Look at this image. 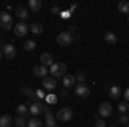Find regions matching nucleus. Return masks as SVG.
I'll list each match as a JSON object with an SVG mask.
<instances>
[{
  "instance_id": "nucleus-1",
  "label": "nucleus",
  "mask_w": 129,
  "mask_h": 127,
  "mask_svg": "<svg viewBox=\"0 0 129 127\" xmlns=\"http://www.w3.org/2000/svg\"><path fill=\"white\" fill-rule=\"evenodd\" d=\"M48 70H50V74H52V77H55V79H57V77H64L66 72H67V64H64V62L53 64Z\"/></svg>"
},
{
  "instance_id": "nucleus-2",
  "label": "nucleus",
  "mask_w": 129,
  "mask_h": 127,
  "mask_svg": "<svg viewBox=\"0 0 129 127\" xmlns=\"http://www.w3.org/2000/svg\"><path fill=\"white\" fill-rule=\"evenodd\" d=\"M47 110H48V107H45L41 101H31V105H29L31 117H38V115H41V113H45Z\"/></svg>"
},
{
  "instance_id": "nucleus-3",
  "label": "nucleus",
  "mask_w": 129,
  "mask_h": 127,
  "mask_svg": "<svg viewBox=\"0 0 129 127\" xmlns=\"http://www.w3.org/2000/svg\"><path fill=\"white\" fill-rule=\"evenodd\" d=\"M72 117H74V112H72L69 107H64L57 112V120H59V122H71Z\"/></svg>"
},
{
  "instance_id": "nucleus-4",
  "label": "nucleus",
  "mask_w": 129,
  "mask_h": 127,
  "mask_svg": "<svg viewBox=\"0 0 129 127\" xmlns=\"http://www.w3.org/2000/svg\"><path fill=\"white\" fill-rule=\"evenodd\" d=\"M74 41V34H71L69 31H62L59 33V36H57V43H59L60 47H67Z\"/></svg>"
},
{
  "instance_id": "nucleus-5",
  "label": "nucleus",
  "mask_w": 129,
  "mask_h": 127,
  "mask_svg": "<svg viewBox=\"0 0 129 127\" xmlns=\"http://www.w3.org/2000/svg\"><path fill=\"white\" fill-rule=\"evenodd\" d=\"M0 28L4 31L12 29V17H10V14H7V12L0 14Z\"/></svg>"
},
{
  "instance_id": "nucleus-6",
  "label": "nucleus",
  "mask_w": 129,
  "mask_h": 127,
  "mask_svg": "<svg viewBox=\"0 0 129 127\" xmlns=\"http://www.w3.org/2000/svg\"><path fill=\"white\" fill-rule=\"evenodd\" d=\"M110 115H112V105H110L109 101H103L98 107V117L105 118V117H110Z\"/></svg>"
},
{
  "instance_id": "nucleus-7",
  "label": "nucleus",
  "mask_w": 129,
  "mask_h": 127,
  "mask_svg": "<svg viewBox=\"0 0 129 127\" xmlns=\"http://www.w3.org/2000/svg\"><path fill=\"white\" fill-rule=\"evenodd\" d=\"M28 31H29V26H28L26 22H17V24L14 26V34H16V36H26Z\"/></svg>"
},
{
  "instance_id": "nucleus-8",
  "label": "nucleus",
  "mask_w": 129,
  "mask_h": 127,
  "mask_svg": "<svg viewBox=\"0 0 129 127\" xmlns=\"http://www.w3.org/2000/svg\"><path fill=\"white\" fill-rule=\"evenodd\" d=\"M33 74L36 76V77H41V79H45V77H48V74H50V70L48 67H45V65H36V67H33Z\"/></svg>"
},
{
  "instance_id": "nucleus-9",
  "label": "nucleus",
  "mask_w": 129,
  "mask_h": 127,
  "mask_svg": "<svg viewBox=\"0 0 129 127\" xmlns=\"http://www.w3.org/2000/svg\"><path fill=\"white\" fill-rule=\"evenodd\" d=\"M74 93H76V96H79V98H88L89 96V88L86 84H76Z\"/></svg>"
},
{
  "instance_id": "nucleus-10",
  "label": "nucleus",
  "mask_w": 129,
  "mask_h": 127,
  "mask_svg": "<svg viewBox=\"0 0 129 127\" xmlns=\"http://www.w3.org/2000/svg\"><path fill=\"white\" fill-rule=\"evenodd\" d=\"M2 52H4V57H5V59H14V57H16V47H14L12 43H5L4 48H2Z\"/></svg>"
},
{
  "instance_id": "nucleus-11",
  "label": "nucleus",
  "mask_w": 129,
  "mask_h": 127,
  "mask_svg": "<svg viewBox=\"0 0 129 127\" xmlns=\"http://www.w3.org/2000/svg\"><path fill=\"white\" fill-rule=\"evenodd\" d=\"M40 62H41V65H45V67H48V69L55 64V62H53V55H52V53H47V52H45V53H41Z\"/></svg>"
},
{
  "instance_id": "nucleus-12",
  "label": "nucleus",
  "mask_w": 129,
  "mask_h": 127,
  "mask_svg": "<svg viewBox=\"0 0 129 127\" xmlns=\"http://www.w3.org/2000/svg\"><path fill=\"white\" fill-rule=\"evenodd\" d=\"M55 88H57V81H55V77H45L43 79V89H47V91H55Z\"/></svg>"
},
{
  "instance_id": "nucleus-13",
  "label": "nucleus",
  "mask_w": 129,
  "mask_h": 127,
  "mask_svg": "<svg viewBox=\"0 0 129 127\" xmlns=\"http://www.w3.org/2000/svg\"><path fill=\"white\" fill-rule=\"evenodd\" d=\"M16 16H17L19 22H26V19L29 17V10L24 9V7H17L16 9Z\"/></svg>"
},
{
  "instance_id": "nucleus-14",
  "label": "nucleus",
  "mask_w": 129,
  "mask_h": 127,
  "mask_svg": "<svg viewBox=\"0 0 129 127\" xmlns=\"http://www.w3.org/2000/svg\"><path fill=\"white\" fill-rule=\"evenodd\" d=\"M74 82H76V77H74V76H69V74H66V76L62 77V86H64L66 89L72 88V86H74Z\"/></svg>"
},
{
  "instance_id": "nucleus-15",
  "label": "nucleus",
  "mask_w": 129,
  "mask_h": 127,
  "mask_svg": "<svg viewBox=\"0 0 129 127\" xmlns=\"http://www.w3.org/2000/svg\"><path fill=\"white\" fill-rule=\"evenodd\" d=\"M122 88L120 86H110V89H109V95H110V98H114V100H117V98H120L122 96Z\"/></svg>"
},
{
  "instance_id": "nucleus-16",
  "label": "nucleus",
  "mask_w": 129,
  "mask_h": 127,
  "mask_svg": "<svg viewBox=\"0 0 129 127\" xmlns=\"http://www.w3.org/2000/svg\"><path fill=\"white\" fill-rule=\"evenodd\" d=\"M45 118H47V127H57V122H55V117H53V113L47 110L45 112Z\"/></svg>"
},
{
  "instance_id": "nucleus-17",
  "label": "nucleus",
  "mask_w": 129,
  "mask_h": 127,
  "mask_svg": "<svg viewBox=\"0 0 129 127\" xmlns=\"http://www.w3.org/2000/svg\"><path fill=\"white\" fill-rule=\"evenodd\" d=\"M14 124V120L10 118V115H0V127H10Z\"/></svg>"
},
{
  "instance_id": "nucleus-18",
  "label": "nucleus",
  "mask_w": 129,
  "mask_h": 127,
  "mask_svg": "<svg viewBox=\"0 0 129 127\" xmlns=\"http://www.w3.org/2000/svg\"><path fill=\"white\" fill-rule=\"evenodd\" d=\"M105 41H107L109 45H115V43H117V34H115V33H112V31L105 33Z\"/></svg>"
},
{
  "instance_id": "nucleus-19",
  "label": "nucleus",
  "mask_w": 129,
  "mask_h": 127,
  "mask_svg": "<svg viewBox=\"0 0 129 127\" xmlns=\"http://www.w3.org/2000/svg\"><path fill=\"white\" fill-rule=\"evenodd\" d=\"M14 124H16V127H28V120H26V117L17 115V117L14 118Z\"/></svg>"
},
{
  "instance_id": "nucleus-20",
  "label": "nucleus",
  "mask_w": 129,
  "mask_h": 127,
  "mask_svg": "<svg viewBox=\"0 0 129 127\" xmlns=\"http://www.w3.org/2000/svg\"><path fill=\"white\" fill-rule=\"evenodd\" d=\"M119 10L122 12V14H127L129 16V0H122V2H119Z\"/></svg>"
},
{
  "instance_id": "nucleus-21",
  "label": "nucleus",
  "mask_w": 129,
  "mask_h": 127,
  "mask_svg": "<svg viewBox=\"0 0 129 127\" xmlns=\"http://www.w3.org/2000/svg\"><path fill=\"white\" fill-rule=\"evenodd\" d=\"M28 7H29V10L36 12V10H40V9H41V2H40V0H29Z\"/></svg>"
},
{
  "instance_id": "nucleus-22",
  "label": "nucleus",
  "mask_w": 129,
  "mask_h": 127,
  "mask_svg": "<svg viewBox=\"0 0 129 127\" xmlns=\"http://www.w3.org/2000/svg\"><path fill=\"white\" fill-rule=\"evenodd\" d=\"M29 31L33 33V34H41V33H43V26L38 24V22H35V24L29 26Z\"/></svg>"
},
{
  "instance_id": "nucleus-23",
  "label": "nucleus",
  "mask_w": 129,
  "mask_h": 127,
  "mask_svg": "<svg viewBox=\"0 0 129 127\" xmlns=\"http://www.w3.org/2000/svg\"><path fill=\"white\" fill-rule=\"evenodd\" d=\"M16 112H17V115H21V117H26V113L29 112V107H26V105H17Z\"/></svg>"
},
{
  "instance_id": "nucleus-24",
  "label": "nucleus",
  "mask_w": 129,
  "mask_h": 127,
  "mask_svg": "<svg viewBox=\"0 0 129 127\" xmlns=\"http://www.w3.org/2000/svg\"><path fill=\"white\" fill-rule=\"evenodd\" d=\"M74 77H76V82H78V84H84V82H86V74L81 72V70L74 74Z\"/></svg>"
},
{
  "instance_id": "nucleus-25",
  "label": "nucleus",
  "mask_w": 129,
  "mask_h": 127,
  "mask_svg": "<svg viewBox=\"0 0 129 127\" xmlns=\"http://www.w3.org/2000/svg\"><path fill=\"white\" fill-rule=\"evenodd\" d=\"M21 93H22V95H24V96L31 98V100H33V96H35V89L28 88V86H22V88H21Z\"/></svg>"
},
{
  "instance_id": "nucleus-26",
  "label": "nucleus",
  "mask_w": 129,
  "mask_h": 127,
  "mask_svg": "<svg viewBox=\"0 0 129 127\" xmlns=\"http://www.w3.org/2000/svg\"><path fill=\"white\" fill-rule=\"evenodd\" d=\"M117 110H119V113H120V115H124L126 112H129V103H127V101H122V103H119Z\"/></svg>"
},
{
  "instance_id": "nucleus-27",
  "label": "nucleus",
  "mask_w": 129,
  "mask_h": 127,
  "mask_svg": "<svg viewBox=\"0 0 129 127\" xmlns=\"http://www.w3.org/2000/svg\"><path fill=\"white\" fill-rule=\"evenodd\" d=\"M28 127H43V124L40 122L38 117H31V120L28 122Z\"/></svg>"
},
{
  "instance_id": "nucleus-28",
  "label": "nucleus",
  "mask_w": 129,
  "mask_h": 127,
  "mask_svg": "<svg viewBox=\"0 0 129 127\" xmlns=\"http://www.w3.org/2000/svg\"><path fill=\"white\" fill-rule=\"evenodd\" d=\"M35 48H36V43H35L33 39H28V41H24V50H28V52H33Z\"/></svg>"
},
{
  "instance_id": "nucleus-29",
  "label": "nucleus",
  "mask_w": 129,
  "mask_h": 127,
  "mask_svg": "<svg viewBox=\"0 0 129 127\" xmlns=\"http://www.w3.org/2000/svg\"><path fill=\"white\" fill-rule=\"evenodd\" d=\"M117 124H124V125H127L129 124V117L124 113V115H119V118H117Z\"/></svg>"
},
{
  "instance_id": "nucleus-30",
  "label": "nucleus",
  "mask_w": 129,
  "mask_h": 127,
  "mask_svg": "<svg viewBox=\"0 0 129 127\" xmlns=\"http://www.w3.org/2000/svg\"><path fill=\"white\" fill-rule=\"evenodd\" d=\"M95 127H107V124L103 122V118H98V120H96V124H95Z\"/></svg>"
},
{
  "instance_id": "nucleus-31",
  "label": "nucleus",
  "mask_w": 129,
  "mask_h": 127,
  "mask_svg": "<svg viewBox=\"0 0 129 127\" xmlns=\"http://www.w3.org/2000/svg\"><path fill=\"white\" fill-rule=\"evenodd\" d=\"M35 96H36V98H40V100H41V98H45V93H43L41 89H38V91H35Z\"/></svg>"
},
{
  "instance_id": "nucleus-32",
  "label": "nucleus",
  "mask_w": 129,
  "mask_h": 127,
  "mask_svg": "<svg viewBox=\"0 0 129 127\" xmlns=\"http://www.w3.org/2000/svg\"><path fill=\"white\" fill-rule=\"evenodd\" d=\"M122 96H124V100L129 103V88H126L124 89V93H122Z\"/></svg>"
},
{
  "instance_id": "nucleus-33",
  "label": "nucleus",
  "mask_w": 129,
  "mask_h": 127,
  "mask_svg": "<svg viewBox=\"0 0 129 127\" xmlns=\"http://www.w3.org/2000/svg\"><path fill=\"white\" fill-rule=\"evenodd\" d=\"M52 14H62V12H60V7L53 5V7H52Z\"/></svg>"
},
{
  "instance_id": "nucleus-34",
  "label": "nucleus",
  "mask_w": 129,
  "mask_h": 127,
  "mask_svg": "<svg viewBox=\"0 0 129 127\" xmlns=\"http://www.w3.org/2000/svg\"><path fill=\"white\" fill-rule=\"evenodd\" d=\"M48 101H50V103H55V101H57V98H55V95H50Z\"/></svg>"
},
{
  "instance_id": "nucleus-35",
  "label": "nucleus",
  "mask_w": 129,
  "mask_h": 127,
  "mask_svg": "<svg viewBox=\"0 0 129 127\" xmlns=\"http://www.w3.org/2000/svg\"><path fill=\"white\" fill-rule=\"evenodd\" d=\"M64 96H67V89H66V88L60 91V98H64Z\"/></svg>"
},
{
  "instance_id": "nucleus-36",
  "label": "nucleus",
  "mask_w": 129,
  "mask_h": 127,
  "mask_svg": "<svg viewBox=\"0 0 129 127\" xmlns=\"http://www.w3.org/2000/svg\"><path fill=\"white\" fill-rule=\"evenodd\" d=\"M76 7H78V5H76V4H72V5H71V9H69V12H72V10H76Z\"/></svg>"
},
{
  "instance_id": "nucleus-37",
  "label": "nucleus",
  "mask_w": 129,
  "mask_h": 127,
  "mask_svg": "<svg viewBox=\"0 0 129 127\" xmlns=\"http://www.w3.org/2000/svg\"><path fill=\"white\" fill-rule=\"evenodd\" d=\"M4 45H5V43H4V41L0 39V48H4Z\"/></svg>"
},
{
  "instance_id": "nucleus-38",
  "label": "nucleus",
  "mask_w": 129,
  "mask_h": 127,
  "mask_svg": "<svg viewBox=\"0 0 129 127\" xmlns=\"http://www.w3.org/2000/svg\"><path fill=\"white\" fill-rule=\"evenodd\" d=\"M2 57H4V52H2V48H0V60H2Z\"/></svg>"
},
{
  "instance_id": "nucleus-39",
  "label": "nucleus",
  "mask_w": 129,
  "mask_h": 127,
  "mask_svg": "<svg viewBox=\"0 0 129 127\" xmlns=\"http://www.w3.org/2000/svg\"><path fill=\"white\" fill-rule=\"evenodd\" d=\"M109 127H117V125H109Z\"/></svg>"
},
{
  "instance_id": "nucleus-40",
  "label": "nucleus",
  "mask_w": 129,
  "mask_h": 127,
  "mask_svg": "<svg viewBox=\"0 0 129 127\" xmlns=\"http://www.w3.org/2000/svg\"><path fill=\"white\" fill-rule=\"evenodd\" d=\"M127 21H129V16H127Z\"/></svg>"
},
{
  "instance_id": "nucleus-41",
  "label": "nucleus",
  "mask_w": 129,
  "mask_h": 127,
  "mask_svg": "<svg viewBox=\"0 0 129 127\" xmlns=\"http://www.w3.org/2000/svg\"><path fill=\"white\" fill-rule=\"evenodd\" d=\"M126 127H129V124H127V125H126Z\"/></svg>"
}]
</instances>
